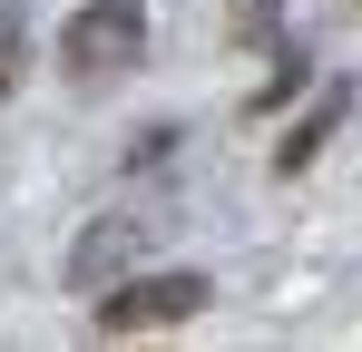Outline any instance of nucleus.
Wrapping results in <instances>:
<instances>
[{
    "label": "nucleus",
    "mask_w": 362,
    "mask_h": 352,
    "mask_svg": "<svg viewBox=\"0 0 362 352\" xmlns=\"http://www.w3.org/2000/svg\"><path fill=\"white\" fill-rule=\"evenodd\" d=\"M274 30H284V0H235V10H226V40H235V49H264Z\"/></svg>",
    "instance_id": "nucleus-6"
},
{
    "label": "nucleus",
    "mask_w": 362,
    "mask_h": 352,
    "mask_svg": "<svg viewBox=\"0 0 362 352\" xmlns=\"http://www.w3.org/2000/svg\"><path fill=\"white\" fill-rule=\"evenodd\" d=\"M30 78V0H0V98H20Z\"/></svg>",
    "instance_id": "nucleus-5"
},
{
    "label": "nucleus",
    "mask_w": 362,
    "mask_h": 352,
    "mask_svg": "<svg viewBox=\"0 0 362 352\" xmlns=\"http://www.w3.org/2000/svg\"><path fill=\"white\" fill-rule=\"evenodd\" d=\"M206 274L196 264H177V274H118V284H98V333L108 343H127V333H167V323H186V313H206Z\"/></svg>",
    "instance_id": "nucleus-2"
},
{
    "label": "nucleus",
    "mask_w": 362,
    "mask_h": 352,
    "mask_svg": "<svg viewBox=\"0 0 362 352\" xmlns=\"http://www.w3.org/2000/svg\"><path fill=\"white\" fill-rule=\"evenodd\" d=\"M343 117H353V88L333 78V88H323V98H313V108L284 127V147H274V176H303L313 157H323V147H333V127H343Z\"/></svg>",
    "instance_id": "nucleus-4"
},
{
    "label": "nucleus",
    "mask_w": 362,
    "mask_h": 352,
    "mask_svg": "<svg viewBox=\"0 0 362 352\" xmlns=\"http://www.w3.org/2000/svg\"><path fill=\"white\" fill-rule=\"evenodd\" d=\"M137 49H147V0H78L59 20V69L88 78V88L137 69Z\"/></svg>",
    "instance_id": "nucleus-1"
},
{
    "label": "nucleus",
    "mask_w": 362,
    "mask_h": 352,
    "mask_svg": "<svg viewBox=\"0 0 362 352\" xmlns=\"http://www.w3.org/2000/svg\"><path fill=\"white\" fill-rule=\"evenodd\" d=\"M147 235H157V225H137V216H98V225L69 245V264H59V274H69L78 293H98V284H118V274H137Z\"/></svg>",
    "instance_id": "nucleus-3"
}]
</instances>
